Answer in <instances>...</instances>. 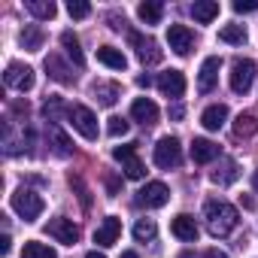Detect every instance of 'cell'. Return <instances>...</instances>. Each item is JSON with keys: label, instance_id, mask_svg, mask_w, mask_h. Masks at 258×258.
I'll use <instances>...</instances> for the list:
<instances>
[{"label": "cell", "instance_id": "obj_1", "mask_svg": "<svg viewBox=\"0 0 258 258\" xmlns=\"http://www.w3.org/2000/svg\"><path fill=\"white\" fill-rule=\"evenodd\" d=\"M204 219H207V231L213 237H228L240 222L237 210L228 201H207L204 204Z\"/></svg>", "mask_w": 258, "mask_h": 258}, {"label": "cell", "instance_id": "obj_2", "mask_svg": "<svg viewBox=\"0 0 258 258\" xmlns=\"http://www.w3.org/2000/svg\"><path fill=\"white\" fill-rule=\"evenodd\" d=\"M13 210H16L25 222H37L40 213H43V198H40L37 191H31V188H19V191L13 195Z\"/></svg>", "mask_w": 258, "mask_h": 258}, {"label": "cell", "instance_id": "obj_3", "mask_svg": "<svg viewBox=\"0 0 258 258\" xmlns=\"http://www.w3.org/2000/svg\"><path fill=\"white\" fill-rule=\"evenodd\" d=\"M67 118L73 121V127H76L85 140H97V118H94V112L88 106H82V103L67 106Z\"/></svg>", "mask_w": 258, "mask_h": 258}, {"label": "cell", "instance_id": "obj_4", "mask_svg": "<svg viewBox=\"0 0 258 258\" xmlns=\"http://www.w3.org/2000/svg\"><path fill=\"white\" fill-rule=\"evenodd\" d=\"M255 82V64L249 58H237L231 67V91L234 94H246Z\"/></svg>", "mask_w": 258, "mask_h": 258}, {"label": "cell", "instance_id": "obj_5", "mask_svg": "<svg viewBox=\"0 0 258 258\" xmlns=\"http://www.w3.org/2000/svg\"><path fill=\"white\" fill-rule=\"evenodd\" d=\"M179 161H182V146H179V140H176V137H161L158 146H155V164L164 167V170H170V167H176Z\"/></svg>", "mask_w": 258, "mask_h": 258}, {"label": "cell", "instance_id": "obj_6", "mask_svg": "<svg viewBox=\"0 0 258 258\" xmlns=\"http://www.w3.org/2000/svg\"><path fill=\"white\" fill-rule=\"evenodd\" d=\"M170 201V188L164 182H146L140 191H137V204L146 207V210H158Z\"/></svg>", "mask_w": 258, "mask_h": 258}, {"label": "cell", "instance_id": "obj_7", "mask_svg": "<svg viewBox=\"0 0 258 258\" xmlns=\"http://www.w3.org/2000/svg\"><path fill=\"white\" fill-rule=\"evenodd\" d=\"M4 79H7L10 88H16V91H22V94L34 88V70H31L28 64H19V61H13V64L7 67Z\"/></svg>", "mask_w": 258, "mask_h": 258}, {"label": "cell", "instance_id": "obj_8", "mask_svg": "<svg viewBox=\"0 0 258 258\" xmlns=\"http://www.w3.org/2000/svg\"><path fill=\"white\" fill-rule=\"evenodd\" d=\"M127 40H131V46L137 49V58L143 64H158L161 61V49H158V43L152 37H143V34L131 31V34H127Z\"/></svg>", "mask_w": 258, "mask_h": 258}, {"label": "cell", "instance_id": "obj_9", "mask_svg": "<svg viewBox=\"0 0 258 258\" xmlns=\"http://www.w3.org/2000/svg\"><path fill=\"white\" fill-rule=\"evenodd\" d=\"M49 237H55L58 243H64V246H76L79 243V228L73 225V219H64V216H58V219H52L49 222Z\"/></svg>", "mask_w": 258, "mask_h": 258}, {"label": "cell", "instance_id": "obj_10", "mask_svg": "<svg viewBox=\"0 0 258 258\" xmlns=\"http://www.w3.org/2000/svg\"><path fill=\"white\" fill-rule=\"evenodd\" d=\"M219 70H222V58H219V55H210V58L201 64V76H198V91H201V94H210V91L216 88Z\"/></svg>", "mask_w": 258, "mask_h": 258}, {"label": "cell", "instance_id": "obj_11", "mask_svg": "<svg viewBox=\"0 0 258 258\" xmlns=\"http://www.w3.org/2000/svg\"><path fill=\"white\" fill-rule=\"evenodd\" d=\"M167 43L176 55H188L191 46H195V34L185 28V25H170L167 28Z\"/></svg>", "mask_w": 258, "mask_h": 258}, {"label": "cell", "instance_id": "obj_12", "mask_svg": "<svg viewBox=\"0 0 258 258\" xmlns=\"http://www.w3.org/2000/svg\"><path fill=\"white\" fill-rule=\"evenodd\" d=\"M158 91L164 97H182L185 94V76L179 70H167L158 76Z\"/></svg>", "mask_w": 258, "mask_h": 258}, {"label": "cell", "instance_id": "obj_13", "mask_svg": "<svg viewBox=\"0 0 258 258\" xmlns=\"http://www.w3.org/2000/svg\"><path fill=\"white\" fill-rule=\"evenodd\" d=\"M118 234H121V222L115 219V216H106L100 225H97V231H94V243L97 246H112L115 240H118Z\"/></svg>", "mask_w": 258, "mask_h": 258}, {"label": "cell", "instance_id": "obj_14", "mask_svg": "<svg viewBox=\"0 0 258 258\" xmlns=\"http://www.w3.org/2000/svg\"><path fill=\"white\" fill-rule=\"evenodd\" d=\"M46 73H49L55 82H61V85H73V82H76L73 67H67L58 55H49V58H46Z\"/></svg>", "mask_w": 258, "mask_h": 258}, {"label": "cell", "instance_id": "obj_15", "mask_svg": "<svg viewBox=\"0 0 258 258\" xmlns=\"http://www.w3.org/2000/svg\"><path fill=\"white\" fill-rule=\"evenodd\" d=\"M170 231H173V237H179V240H185V243H195L198 240V222L191 219V216H185V213H179L173 222H170Z\"/></svg>", "mask_w": 258, "mask_h": 258}, {"label": "cell", "instance_id": "obj_16", "mask_svg": "<svg viewBox=\"0 0 258 258\" xmlns=\"http://www.w3.org/2000/svg\"><path fill=\"white\" fill-rule=\"evenodd\" d=\"M131 115H134L140 124H146V127H149V124H155V121H158V106H155L149 97H137V100L131 103Z\"/></svg>", "mask_w": 258, "mask_h": 258}, {"label": "cell", "instance_id": "obj_17", "mask_svg": "<svg viewBox=\"0 0 258 258\" xmlns=\"http://www.w3.org/2000/svg\"><path fill=\"white\" fill-rule=\"evenodd\" d=\"M216 155H219V146L213 140H207V137H195L191 140V161L195 164H210Z\"/></svg>", "mask_w": 258, "mask_h": 258}, {"label": "cell", "instance_id": "obj_18", "mask_svg": "<svg viewBox=\"0 0 258 258\" xmlns=\"http://www.w3.org/2000/svg\"><path fill=\"white\" fill-rule=\"evenodd\" d=\"M225 118H228V106H225V103H213V106L204 109L201 124L207 127V131H219V127L225 124Z\"/></svg>", "mask_w": 258, "mask_h": 258}, {"label": "cell", "instance_id": "obj_19", "mask_svg": "<svg viewBox=\"0 0 258 258\" xmlns=\"http://www.w3.org/2000/svg\"><path fill=\"white\" fill-rule=\"evenodd\" d=\"M237 176H240V170H237V161H231V158H222L219 167L210 173V179H213L216 185H231Z\"/></svg>", "mask_w": 258, "mask_h": 258}, {"label": "cell", "instance_id": "obj_20", "mask_svg": "<svg viewBox=\"0 0 258 258\" xmlns=\"http://www.w3.org/2000/svg\"><path fill=\"white\" fill-rule=\"evenodd\" d=\"M46 137H49V143L55 146V152H58V155H70V152H73L70 137L61 131V127H58L55 121H49V124H46Z\"/></svg>", "mask_w": 258, "mask_h": 258}, {"label": "cell", "instance_id": "obj_21", "mask_svg": "<svg viewBox=\"0 0 258 258\" xmlns=\"http://www.w3.org/2000/svg\"><path fill=\"white\" fill-rule=\"evenodd\" d=\"M91 94H94V100H97V103H103V106H112V103L118 100L121 88H118L115 82H94V85H91Z\"/></svg>", "mask_w": 258, "mask_h": 258}, {"label": "cell", "instance_id": "obj_22", "mask_svg": "<svg viewBox=\"0 0 258 258\" xmlns=\"http://www.w3.org/2000/svg\"><path fill=\"white\" fill-rule=\"evenodd\" d=\"M191 16H195V22L210 25L219 16V4H216V0H195V4H191Z\"/></svg>", "mask_w": 258, "mask_h": 258}, {"label": "cell", "instance_id": "obj_23", "mask_svg": "<svg viewBox=\"0 0 258 258\" xmlns=\"http://www.w3.org/2000/svg\"><path fill=\"white\" fill-rule=\"evenodd\" d=\"M97 61H100L103 67H109V70H124V67H127V58H124L118 49H112V46H100V49H97Z\"/></svg>", "mask_w": 258, "mask_h": 258}, {"label": "cell", "instance_id": "obj_24", "mask_svg": "<svg viewBox=\"0 0 258 258\" xmlns=\"http://www.w3.org/2000/svg\"><path fill=\"white\" fill-rule=\"evenodd\" d=\"M61 46H64L67 58H70L76 67H82V64H85V55H82V49H79V37H76L73 31H64V34H61Z\"/></svg>", "mask_w": 258, "mask_h": 258}, {"label": "cell", "instance_id": "obj_25", "mask_svg": "<svg viewBox=\"0 0 258 258\" xmlns=\"http://www.w3.org/2000/svg\"><path fill=\"white\" fill-rule=\"evenodd\" d=\"M28 13L34 16V19H40V22H49V19H55V13H58V7L52 4V0H28Z\"/></svg>", "mask_w": 258, "mask_h": 258}, {"label": "cell", "instance_id": "obj_26", "mask_svg": "<svg viewBox=\"0 0 258 258\" xmlns=\"http://www.w3.org/2000/svg\"><path fill=\"white\" fill-rule=\"evenodd\" d=\"M234 134H237V137H252V134H258V115H255V112H240L237 121H234Z\"/></svg>", "mask_w": 258, "mask_h": 258}, {"label": "cell", "instance_id": "obj_27", "mask_svg": "<svg viewBox=\"0 0 258 258\" xmlns=\"http://www.w3.org/2000/svg\"><path fill=\"white\" fill-rule=\"evenodd\" d=\"M22 258H58V252L40 240H28L25 249H22Z\"/></svg>", "mask_w": 258, "mask_h": 258}, {"label": "cell", "instance_id": "obj_28", "mask_svg": "<svg viewBox=\"0 0 258 258\" xmlns=\"http://www.w3.org/2000/svg\"><path fill=\"white\" fill-rule=\"evenodd\" d=\"M137 16H140V22H146V25H158L161 16H164V7H161V4H152V0H146V4L137 7Z\"/></svg>", "mask_w": 258, "mask_h": 258}, {"label": "cell", "instance_id": "obj_29", "mask_svg": "<svg viewBox=\"0 0 258 258\" xmlns=\"http://www.w3.org/2000/svg\"><path fill=\"white\" fill-rule=\"evenodd\" d=\"M19 40H22V46H25L28 52H40V49H43V31H40L37 25H31V28H25Z\"/></svg>", "mask_w": 258, "mask_h": 258}, {"label": "cell", "instance_id": "obj_30", "mask_svg": "<svg viewBox=\"0 0 258 258\" xmlns=\"http://www.w3.org/2000/svg\"><path fill=\"white\" fill-rule=\"evenodd\" d=\"M219 40H222V43L243 46V43H246V28H243V25H228V28L219 31Z\"/></svg>", "mask_w": 258, "mask_h": 258}, {"label": "cell", "instance_id": "obj_31", "mask_svg": "<svg viewBox=\"0 0 258 258\" xmlns=\"http://www.w3.org/2000/svg\"><path fill=\"white\" fill-rule=\"evenodd\" d=\"M155 234H158V228H155V222L152 219H140L137 225H134V237L143 243V240H155Z\"/></svg>", "mask_w": 258, "mask_h": 258}, {"label": "cell", "instance_id": "obj_32", "mask_svg": "<svg viewBox=\"0 0 258 258\" xmlns=\"http://www.w3.org/2000/svg\"><path fill=\"white\" fill-rule=\"evenodd\" d=\"M121 170H124V176L127 179H143L146 176V167H143V161L134 155V158H127L124 164H121Z\"/></svg>", "mask_w": 258, "mask_h": 258}, {"label": "cell", "instance_id": "obj_33", "mask_svg": "<svg viewBox=\"0 0 258 258\" xmlns=\"http://www.w3.org/2000/svg\"><path fill=\"white\" fill-rule=\"evenodd\" d=\"M127 127H131V124H127L121 115H112L109 124H106V134H109V137H124V134H127Z\"/></svg>", "mask_w": 258, "mask_h": 258}, {"label": "cell", "instance_id": "obj_34", "mask_svg": "<svg viewBox=\"0 0 258 258\" xmlns=\"http://www.w3.org/2000/svg\"><path fill=\"white\" fill-rule=\"evenodd\" d=\"M67 13H70V19H88V16H91V7L85 4V0H70V4H67Z\"/></svg>", "mask_w": 258, "mask_h": 258}, {"label": "cell", "instance_id": "obj_35", "mask_svg": "<svg viewBox=\"0 0 258 258\" xmlns=\"http://www.w3.org/2000/svg\"><path fill=\"white\" fill-rule=\"evenodd\" d=\"M43 112H46V118H49V121H58L61 100H58V97H49V100H46V106H43Z\"/></svg>", "mask_w": 258, "mask_h": 258}, {"label": "cell", "instance_id": "obj_36", "mask_svg": "<svg viewBox=\"0 0 258 258\" xmlns=\"http://www.w3.org/2000/svg\"><path fill=\"white\" fill-rule=\"evenodd\" d=\"M134 146H137V143H127V146H115V149H112V158L124 164L127 158H134Z\"/></svg>", "mask_w": 258, "mask_h": 258}, {"label": "cell", "instance_id": "obj_37", "mask_svg": "<svg viewBox=\"0 0 258 258\" xmlns=\"http://www.w3.org/2000/svg\"><path fill=\"white\" fill-rule=\"evenodd\" d=\"M258 0H234V13H255Z\"/></svg>", "mask_w": 258, "mask_h": 258}, {"label": "cell", "instance_id": "obj_38", "mask_svg": "<svg viewBox=\"0 0 258 258\" xmlns=\"http://www.w3.org/2000/svg\"><path fill=\"white\" fill-rule=\"evenodd\" d=\"M10 249H13V243H10V234H4V237H0V255H10Z\"/></svg>", "mask_w": 258, "mask_h": 258}, {"label": "cell", "instance_id": "obj_39", "mask_svg": "<svg viewBox=\"0 0 258 258\" xmlns=\"http://www.w3.org/2000/svg\"><path fill=\"white\" fill-rule=\"evenodd\" d=\"M106 188H109V195H115V191H118V182H115L112 176H106Z\"/></svg>", "mask_w": 258, "mask_h": 258}, {"label": "cell", "instance_id": "obj_40", "mask_svg": "<svg viewBox=\"0 0 258 258\" xmlns=\"http://www.w3.org/2000/svg\"><path fill=\"white\" fill-rule=\"evenodd\" d=\"M137 85H140V88H149V85H152V79H149V76H137Z\"/></svg>", "mask_w": 258, "mask_h": 258}, {"label": "cell", "instance_id": "obj_41", "mask_svg": "<svg viewBox=\"0 0 258 258\" xmlns=\"http://www.w3.org/2000/svg\"><path fill=\"white\" fill-rule=\"evenodd\" d=\"M182 112H185L182 106H173V109H170V118H182Z\"/></svg>", "mask_w": 258, "mask_h": 258}, {"label": "cell", "instance_id": "obj_42", "mask_svg": "<svg viewBox=\"0 0 258 258\" xmlns=\"http://www.w3.org/2000/svg\"><path fill=\"white\" fill-rule=\"evenodd\" d=\"M240 204H243L246 210H255V201H252V198H240Z\"/></svg>", "mask_w": 258, "mask_h": 258}, {"label": "cell", "instance_id": "obj_43", "mask_svg": "<svg viewBox=\"0 0 258 258\" xmlns=\"http://www.w3.org/2000/svg\"><path fill=\"white\" fill-rule=\"evenodd\" d=\"M179 258H204V255H201V252H182Z\"/></svg>", "mask_w": 258, "mask_h": 258}, {"label": "cell", "instance_id": "obj_44", "mask_svg": "<svg viewBox=\"0 0 258 258\" xmlns=\"http://www.w3.org/2000/svg\"><path fill=\"white\" fill-rule=\"evenodd\" d=\"M210 258H228V255H225V252H219V249H213V252H210Z\"/></svg>", "mask_w": 258, "mask_h": 258}, {"label": "cell", "instance_id": "obj_45", "mask_svg": "<svg viewBox=\"0 0 258 258\" xmlns=\"http://www.w3.org/2000/svg\"><path fill=\"white\" fill-rule=\"evenodd\" d=\"M85 258H106V255H103V252H97V249H94V252H88V255H85Z\"/></svg>", "mask_w": 258, "mask_h": 258}, {"label": "cell", "instance_id": "obj_46", "mask_svg": "<svg viewBox=\"0 0 258 258\" xmlns=\"http://www.w3.org/2000/svg\"><path fill=\"white\" fill-rule=\"evenodd\" d=\"M252 188H255V191H258V170H255V173H252Z\"/></svg>", "mask_w": 258, "mask_h": 258}, {"label": "cell", "instance_id": "obj_47", "mask_svg": "<svg viewBox=\"0 0 258 258\" xmlns=\"http://www.w3.org/2000/svg\"><path fill=\"white\" fill-rule=\"evenodd\" d=\"M121 258H137V252H121Z\"/></svg>", "mask_w": 258, "mask_h": 258}]
</instances>
